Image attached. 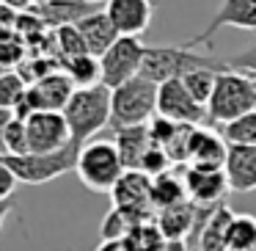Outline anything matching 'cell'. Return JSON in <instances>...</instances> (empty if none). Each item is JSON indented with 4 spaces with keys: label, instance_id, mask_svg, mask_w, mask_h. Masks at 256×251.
<instances>
[{
    "label": "cell",
    "instance_id": "6da1fadb",
    "mask_svg": "<svg viewBox=\"0 0 256 251\" xmlns=\"http://www.w3.org/2000/svg\"><path fill=\"white\" fill-rule=\"evenodd\" d=\"M250 111H256V80L234 69L218 72L215 91L206 102V122L223 127Z\"/></svg>",
    "mask_w": 256,
    "mask_h": 251
},
{
    "label": "cell",
    "instance_id": "7a4b0ae2",
    "mask_svg": "<svg viewBox=\"0 0 256 251\" xmlns=\"http://www.w3.org/2000/svg\"><path fill=\"white\" fill-rule=\"evenodd\" d=\"M64 116L72 130V144L83 146L110 124V89L108 86H91V89H78L69 105L64 108Z\"/></svg>",
    "mask_w": 256,
    "mask_h": 251
},
{
    "label": "cell",
    "instance_id": "3957f363",
    "mask_svg": "<svg viewBox=\"0 0 256 251\" xmlns=\"http://www.w3.org/2000/svg\"><path fill=\"white\" fill-rule=\"evenodd\" d=\"M78 177L88 190L96 193H110L116 188V182L122 179V174L127 171L118 155V146L113 138H91L88 144H83L78 155Z\"/></svg>",
    "mask_w": 256,
    "mask_h": 251
},
{
    "label": "cell",
    "instance_id": "277c9868",
    "mask_svg": "<svg viewBox=\"0 0 256 251\" xmlns=\"http://www.w3.org/2000/svg\"><path fill=\"white\" fill-rule=\"evenodd\" d=\"M157 89L146 78H132L130 83L110 91V127H140L157 116Z\"/></svg>",
    "mask_w": 256,
    "mask_h": 251
},
{
    "label": "cell",
    "instance_id": "5b68a950",
    "mask_svg": "<svg viewBox=\"0 0 256 251\" xmlns=\"http://www.w3.org/2000/svg\"><path fill=\"white\" fill-rule=\"evenodd\" d=\"M228 69L226 61H218L212 56H198L184 45H166V47H149L146 50V61L140 69V78L152 80V83H166V80L184 78L193 69Z\"/></svg>",
    "mask_w": 256,
    "mask_h": 251
},
{
    "label": "cell",
    "instance_id": "8992f818",
    "mask_svg": "<svg viewBox=\"0 0 256 251\" xmlns=\"http://www.w3.org/2000/svg\"><path fill=\"white\" fill-rule=\"evenodd\" d=\"M80 149H83V146L69 144V146H64L61 152H52V155H0V160L17 174L20 182L44 185V182H52V179L74 171V168H78Z\"/></svg>",
    "mask_w": 256,
    "mask_h": 251
},
{
    "label": "cell",
    "instance_id": "52a82bcc",
    "mask_svg": "<svg viewBox=\"0 0 256 251\" xmlns=\"http://www.w3.org/2000/svg\"><path fill=\"white\" fill-rule=\"evenodd\" d=\"M146 50L149 47L138 39V36H122L105 56L100 58L102 64V86L108 89H118V86L130 83L132 78H140V69L146 61Z\"/></svg>",
    "mask_w": 256,
    "mask_h": 251
},
{
    "label": "cell",
    "instance_id": "ba28073f",
    "mask_svg": "<svg viewBox=\"0 0 256 251\" xmlns=\"http://www.w3.org/2000/svg\"><path fill=\"white\" fill-rule=\"evenodd\" d=\"M74 83L64 69L58 72H50L47 78L36 80V83L28 86V94H25L22 105L14 111V116L20 119H28L30 113H39V111H58L64 113V108L69 105V100L74 97Z\"/></svg>",
    "mask_w": 256,
    "mask_h": 251
},
{
    "label": "cell",
    "instance_id": "9c48e42d",
    "mask_svg": "<svg viewBox=\"0 0 256 251\" xmlns=\"http://www.w3.org/2000/svg\"><path fill=\"white\" fill-rule=\"evenodd\" d=\"M28 155H52L64 146L72 144V130L64 113L58 111H39L30 113L28 119Z\"/></svg>",
    "mask_w": 256,
    "mask_h": 251
},
{
    "label": "cell",
    "instance_id": "30bf717a",
    "mask_svg": "<svg viewBox=\"0 0 256 251\" xmlns=\"http://www.w3.org/2000/svg\"><path fill=\"white\" fill-rule=\"evenodd\" d=\"M157 113L176 124H193V127H201L206 122V108L193 100V94L184 89L182 78L160 83V89H157Z\"/></svg>",
    "mask_w": 256,
    "mask_h": 251
},
{
    "label": "cell",
    "instance_id": "8fae6325",
    "mask_svg": "<svg viewBox=\"0 0 256 251\" xmlns=\"http://www.w3.org/2000/svg\"><path fill=\"white\" fill-rule=\"evenodd\" d=\"M223 28H240V31H256V0H220V6L215 9L212 20L206 23L204 31L190 36L184 47H198L210 45L212 36Z\"/></svg>",
    "mask_w": 256,
    "mask_h": 251
},
{
    "label": "cell",
    "instance_id": "7c38bea8",
    "mask_svg": "<svg viewBox=\"0 0 256 251\" xmlns=\"http://www.w3.org/2000/svg\"><path fill=\"white\" fill-rule=\"evenodd\" d=\"M184 190H188V201L201 210H215L218 204H223L228 188L226 171H215V168H198L188 166L182 174Z\"/></svg>",
    "mask_w": 256,
    "mask_h": 251
},
{
    "label": "cell",
    "instance_id": "4fadbf2b",
    "mask_svg": "<svg viewBox=\"0 0 256 251\" xmlns=\"http://www.w3.org/2000/svg\"><path fill=\"white\" fill-rule=\"evenodd\" d=\"M110 199L113 207L135 212L144 221H154V215H152V177H146L144 171H124L116 188L110 190Z\"/></svg>",
    "mask_w": 256,
    "mask_h": 251
},
{
    "label": "cell",
    "instance_id": "5bb4252c",
    "mask_svg": "<svg viewBox=\"0 0 256 251\" xmlns=\"http://www.w3.org/2000/svg\"><path fill=\"white\" fill-rule=\"evenodd\" d=\"M210 212L212 210H201V207L184 201V204L160 210L154 215V223H157V229H160V234L166 240H184L190 232H196V234L201 232V226L206 223Z\"/></svg>",
    "mask_w": 256,
    "mask_h": 251
},
{
    "label": "cell",
    "instance_id": "9a60e30c",
    "mask_svg": "<svg viewBox=\"0 0 256 251\" xmlns=\"http://www.w3.org/2000/svg\"><path fill=\"white\" fill-rule=\"evenodd\" d=\"M105 12L110 23L116 25L118 36H144L152 25L154 3L149 0H108Z\"/></svg>",
    "mask_w": 256,
    "mask_h": 251
},
{
    "label": "cell",
    "instance_id": "2e32d148",
    "mask_svg": "<svg viewBox=\"0 0 256 251\" xmlns=\"http://www.w3.org/2000/svg\"><path fill=\"white\" fill-rule=\"evenodd\" d=\"M226 157H228V144H226V138H223L220 133H215V130H204V127H196L193 146H190V163H188V166L223 171Z\"/></svg>",
    "mask_w": 256,
    "mask_h": 251
},
{
    "label": "cell",
    "instance_id": "e0dca14e",
    "mask_svg": "<svg viewBox=\"0 0 256 251\" xmlns=\"http://www.w3.org/2000/svg\"><path fill=\"white\" fill-rule=\"evenodd\" d=\"M223 171L234 193L256 190V146H228Z\"/></svg>",
    "mask_w": 256,
    "mask_h": 251
},
{
    "label": "cell",
    "instance_id": "ac0fdd59",
    "mask_svg": "<svg viewBox=\"0 0 256 251\" xmlns=\"http://www.w3.org/2000/svg\"><path fill=\"white\" fill-rule=\"evenodd\" d=\"M78 31L83 34L88 53H91V56H96V58H102L118 39H122V36H118V31H116V25H113L110 17H108L105 9H96L94 14L83 17L78 23Z\"/></svg>",
    "mask_w": 256,
    "mask_h": 251
},
{
    "label": "cell",
    "instance_id": "d6986e66",
    "mask_svg": "<svg viewBox=\"0 0 256 251\" xmlns=\"http://www.w3.org/2000/svg\"><path fill=\"white\" fill-rule=\"evenodd\" d=\"M100 6L86 3V0H50L47 6H36L34 12L44 20L47 28H64V25H78L83 17L94 14Z\"/></svg>",
    "mask_w": 256,
    "mask_h": 251
},
{
    "label": "cell",
    "instance_id": "ffe728a7",
    "mask_svg": "<svg viewBox=\"0 0 256 251\" xmlns=\"http://www.w3.org/2000/svg\"><path fill=\"white\" fill-rule=\"evenodd\" d=\"M116 133V146H118V155H122V163L127 171H138L144 155L149 152L152 138H149V127L140 124V127H122V130H113Z\"/></svg>",
    "mask_w": 256,
    "mask_h": 251
},
{
    "label": "cell",
    "instance_id": "44dd1931",
    "mask_svg": "<svg viewBox=\"0 0 256 251\" xmlns=\"http://www.w3.org/2000/svg\"><path fill=\"white\" fill-rule=\"evenodd\" d=\"M234 215L237 212L228 210V204H218L215 210L210 212L206 223L198 232V248L196 251H226V240H228V226H232Z\"/></svg>",
    "mask_w": 256,
    "mask_h": 251
},
{
    "label": "cell",
    "instance_id": "7402d4cb",
    "mask_svg": "<svg viewBox=\"0 0 256 251\" xmlns=\"http://www.w3.org/2000/svg\"><path fill=\"white\" fill-rule=\"evenodd\" d=\"M184 201H188V190H184L182 177L168 171L162 177L152 179V207H157V212L168 210V207H176V204H184Z\"/></svg>",
    "mask_w": 256,
    "mask_h": 251
},
{
    "label": "cell",
    "instance_id": "603a6c76",
    "mask_svg": "<svg viewBox=\"0 0 256 251\" xmlns=\"http://www.w3.org/2000/svg\"><path fill=\"white\" fill-rule=\"evenodd\" d=\"M61 69L72 78L74 89H91V86L102 83V64H100V58L91 56V53L69 58V61H61Z\"/></svg>",
    "mask_w": 256,
    "mask_h": 251
},
{
    "label": "cell",
    "instance_id": "cb8c5ba5",
    "mask_svg": "<svg viewBox=\"0 0 256 251\" xmlns=\"http://www.w3.org/2000/svg\"><path fill=\"white\" fill-rule=\"evenodd\" d=\"M226 251H256V218L237 212L228 226Z\"/></svg>",
    "mask_w": 256,
    "mask_h": 251
},
{
    "label": "cell",
    "instance_id": "d4e9b609",
    "mask_svg": "<svg viewBox=\"0 0 256 251\" xmlns=\"http://www.w3.org/2000/svg\"><path fill=\"white\" fill-rule=\"evenodd\" d=\"M138 223H146L140 215L130 210H122V207H113L110 212L105 215V223H102V240H122V237H130L132 229Z\"/></svg>",
    "mask_w": 256,
    "mask_h": 251
},
{
    "label": "cell",
    "instance_id": "484cf974",
    "mask_svg": "<svg viewBox=\"0 0 256 251\" xmlns=\"http://www.w3.org/2000/svg\"><path fill=\"white\" fill-rule=\"evenodd\" d=\"M220 135L226 138L228 146H256V111L223 124Z\"/></svg>",
    "mask_w": 256,
    "mask_h": 251
},
{
    "label": "cell",
    "instance_id": "4316f807",
    "mask_svg": "<svg viewBox=\"0 0 256 251\" xmlns=\"http://www.w3.org/2000/svg\"><path fill=\"white\" fill-rule=\"evenodd\" d=\"M218 72H223V69H210V67H204V69H193V72H188V75L182 78L184 89H188L190 94H193V100L201 102L204 108H206V102H210L212 91H215Z\"/></svg>",
    "mask_w": 256,
    "mask_h": 251
},
{
    "label": "cell",
    "instance_id": "83f0119b",
    "mask_svg": "<svg viewBox=\"0 0 256 251\" xmlns=\"http://www.w3.org/2000/svg\"><path fill=\"white\" fill-rule=\"evenodd\" d=\"M52 34H56L58 67H61V61H69V58H78V56H86V53H88L86 39L78 31V25H64V28H56Z\"/></svg>",
    "mask_w": 256,
    "mask_h": 251
},
{
    "label": "cell",
    "instance_id": "f1b7e54d",
    "mask_svg": "<svg viewBox=\"0 0 256 251\" xmlns=\"http://www.w3.org/2000/svg\"><path fill=\"white\" fill-rule=\"evenodd\" d=\"M25 94H28V83L17 69L0 75V108L3 111H17L22 105Z\"/></svg>",
    "mask_w": 256,
    "mask_h": 251
},
{
    "label": "cell",
    "instance_id": "f546056e",
    "mask_svg": "<svg viewBox=\"0 0 256 251\" xmlns=\"http://www.w3.org/2000/svg\"><path fill=\"white\" fill-rule=\"evenodd\" d=\"M28 122L14 116L6 130V155H28Z\"/></svg>",
    "mask_w": 256,
    "mask_h": 251
},
{
    "label": "cell",
    "instance_id": "4dcf8cb0",
    "mask_svg": "<svg viewBox=\"0 0 256 251\" xmlns=\"http://www.w3.org/2000/svg\"><path fill=\"white\" fill-rule=\"evenodd\" d=\"M168 166H171V157L166 155V149L162 146H149V152L144 155V160H140V168L138 171H144L146 177H162V174H168Z\"/></svg>",
    "mask_w": 256,
    "mask_h": 251
},
{
    "label": "cell",
    "instance_id": "1f68e13d",
    "mask_svg": "<svg viewBox=\"0 0 256 251\" xmlns=\"http://www.w3.org/2000/svg\"><path fill=\"white\" fill-rule=\"evenodd\" d=\"M226 67L234 69V72L248 75L250 80H256V39L250 42L245 50H240V53H234L232 58H226Z\"/></svg>",
    "mask_w": 256,
    "mask_h": 251
},
{
    "label": "cell",
    "instance_id": "d6a6232c",
    "mask_svg": "<svg viewBox=\"0 0 256 251\" xmlns=\"http://www.w3.org/2000/svg\"><path fill=\"white\" fill-rule=\"evenodd\" d=\"M146 127H149V138H152V146H162V149H166V144H168V141L174 138V135H176L179 124L157 113V116L152 119L149 124H146Z\"/></svg>",
    "mask_w": 256,
    "mask_h": 251
},
{
    "label": "cell",
    "instance_id": "836d02e7",
    "mask_svg": "<svg viewBox=\"0 0 256 251\" xmlns=\"http://www.w3.org/2000/svg\"><path fill=\"white\" fill-rule=\"evenodd\" d=\"M17 185H20L17 174H14L6 163L0 160V201L12 199V193H14V188H17Z\"/></svg>",
    "mask_w": 256,
    "mask_h": 251
},
{
    "label": "cell",
    "instance_id": "e575fe53",
    "mask_svg": "<svg viewBox=\"0 0 256 251\" xmlns=\"http://www.w3.org/2000/svg\"><path fill=\"white\" fill-rule=\"evenodd\" d=\"M17 17H20L17 9L3 3V6H0V31H17Z\"/></svg>",
    "mask_w": 256,
    "mask_h": 251
},
{
    "label": "cell",
    "instance_id": "d590c367",
    "mask_svg": "<svg viewBox=\"0 0 256 251\" xmlns=\"http://www.w3.org/2000/svg\"><path fill=\"white\" fill-rule=\"evenodd\" d=\"M14 119V111H3L0 108V155H6V130Z\"/></svg>",
    "mask_w": 256,
    "mask_h": 251
},
{
    "label": "cell",
    "instance_id": "8d00e7d4",
    "mask_svg": "<svg viewBox=\"0 0 256 251\" xmlns=\"http://www.w3.org/2000/svg\"><path fill=\"white\" fill-rule=\"evenodd\" d=\"M100 251H135V245L130 243V237H122V240H102Z\"/></svg>",
    "mask_w": 256,
    "mask_h": 251
},
{
    "label": "cell",
    "instance_id": "74e56055",
    "mask_svg": "<svg viewBox=\"0 0 256 251\" xmlns=\"http://www.w3.org/2000/svg\"><path fill=\"white\" fill-rule=\"evenodd\" d=\"M160 251H188V248H184V240H166L160 245Z\"/></svg>",
    "mask_w": 256,
    "mask_h": 251
},
{
    "label": "cell",
    "instance_id": "f35d334b",
    "mask_svg": "<svg viewBox=\"0 0 256 251\" xmlns=\"http://www.w3.org/2000/svg\"><path fill=\"white\" fill-rule=\"evenodd\" d=\"M14 210V201L12 199H6V201H0V229H3V221L8 218V212Z\"/></svg>",
    "mask_w": 256,
    "mask_h": 251
},
{
    "label": "cell",
    "instance_id": "ab89813d",
    "mask_svg": "<svg viewBox=\"0 0 256 251\" xmlns=\"http://www.w3.org/2000/svg\"><path fill=\"white\" fill-rule=\"evenodd\" d=\"M47 3H50V0H30V6H34V9L36 6H47Z\"/></svg>",
    "mask_w": 256,
    "mask_h": 251
},
{
    "label": "cell",
    "instance_id": "60d3db41",
    "mask_svg": "<svg viewBox=\"0 0 256 251\" xmlns=\"http://www.w3.org/2000/svg\"><path fill=\"white\" fill-rule=\"evenodd\" d=\"M86 3H94V6H100V3H108V0H86Z\"/></svg>",
    "mask_w": 256,
    "mask_h": 251
},
{
    "label": "cell",
    "instance_id": "b9f144b4",
    "mask_svg": "<svg viewBox=\"0 0 256 251\" xmlns=\"http://www.w3.org/2000/svg\"><path fill=\"white\" fill-rule=\"evenodd\" d=\"M3 3H6V0H0V6H3Z\"/></svg>",
    "mask_w": 256,
    "mask_h": 251
},
{
    "label": "cell",
    "instance_id": "7bdbcfd3",
    "mask_svg": "<svg viewBox=\"0 0 256 251\" xmlns=\"http://www.w3.org/2000/svg\"><path fill=\"white\" fill-rule=\"evenodd\" d=\"M149 3H154V0H149Z\"/></svg>",
    "mask_w": 256,
    "mask_h": 251
}]
</instances>
